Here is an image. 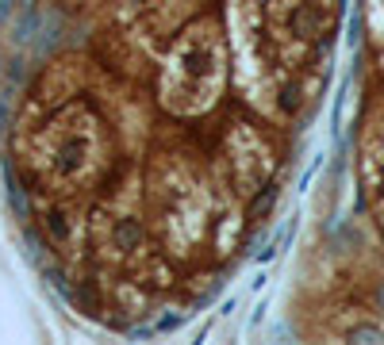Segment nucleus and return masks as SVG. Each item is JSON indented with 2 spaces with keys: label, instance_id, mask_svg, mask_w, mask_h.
Here are the masks:
<instances>
[{
  "label": "nucleus",
  "instance_id": "f257e3e1",
  "mask_svg": "<svg viewBox=\"0 0 384 345\" xmlns=\"http://www.w3.org/2000/svg\"><path fill=\"white\" fill-rule=\"evenodd\" d=\"M150 234L173 265H196L208 249L227 254L238 242L242 200L215 176L212 157L158 146L143 169Z\"/></svg>",
  "mask_w": 384,
  "mask_h": 345
},
{
  "label": "nucleus",
  "instance_id": "f03ea898",
  "mask_svg": "<svg viewBox=\"0 0 384 345\" xmlns=\"http://www.w3.org/2000/svg\"><path fill=\"white\" fill-rule=\"evenodd\" d=\"M116 130L89 96H65L27 142L35 188L46 196L97 200L116 169Z\"/></svg>",
  "mask_w": 384,
  "mask_h": 345
},
{
  "label": "nucleus",
  "instance_id": "7ed1b4c3",
  "mask_svg": "<svg viewBox=\"0 0 384 345\" xmlns=\"http://www.w3.org/2000/svg\"><path fill=\"white\" fill-rule=\"evenodd\" d=\"M231 92V43L223 8L189 20L158 54L154 100L173 123H204Z\"/></svg>",
  "mask_w": 384,
  "mask_h": 345
},
{
  "label": "nucleus",
  "instance_id": "20e7f679",
  "mask_svg": "<svg viewBox=\"0 0 384 345\" xmlns=\"http://www.w3.org/2000/svg\"><path fill=\"white\" fill-rule=\"evenodd\" d=\"M219 8L231 43V89L238 104L273 127H288L304 100V81H296L280 62L261 0H219Z\"/></svg>",
  "mask_w": 384,
  "mask_h": 345
},
{
  "label": "nucleus",
  "instance_id": "39448f33",
  "mask_svg": "<svg viewBox=\"0 0 384 345\" xmlns=\"http://www.w3.org/2000/svg\"><path fill=\"white\" fill-rule=\"evenodd\" d=\"M212 169L242 203L258 200L280 169V142L273 135V123L254 115V111L227 115L212 154Z\"/></svg>",
  "mask_w": 384,
  "mask_h": 345
},
{
  "label": "nucleus",
  "instance_id": "423d86ee",
  "mask_svg": "<svg viewBox=\"0 0 384 345\" xmlns=\"http://www.w3.org/2000/svg\"><path fill=\"white\" fill-rule=\"evenodd\" d=\"M261 8H265V27L285 69L296 81H304L327 39L339 31L342 0H265Z\"/></svg>",
  "mask_w": 384,
  "mask_h": 345
},
{
  "label": "nucleus",
  "instance_id": "0eeeda50",
  "mask_svg": "<svg viewBox=\"0 0 384 345\" xmlns=\"http://www.w3.org/2000/svg\"><path fill=\"white\" fill-rule=\"evenodd\" d=\"M358 169H361V188L365 203L384 227V92L369 100L361 115V135H358Z\"/></svg>",
  "mask_w": 384,
  "mask_h": 345
},
{
  "label": "nucleus",
  "instance_id": "6e6552de",
  "mask_svg": "<svg viewBox=\"0 0 384 345\" xmlns=\"http://www.w3.org/2000/svg\"><path fill=\"white\" fill-rule=\"evenodd\" d=\"M215 8V0H138L135 12V39L150 50H162L189 20Z\"/></svg>",
  "mask_w": 384,
  "mask_h": 345
},
{
  "label": "nucleus",
  "instance_id": "1a4fd4ad",
  "mask_svg": "<svg viewBox=\"0 0 384 345\" xmlns=\"http://www.w3.org/2000/svg\"><path fill=\"white\" fill-rule=\"evenodd\" d=\"M365 31L377 46H384V0H365Z\"/></svg>",
  "mask_w": 384,
  "mask_h": 345
},
{
  "label": "nucleus",
  "instance_id": "9d476101",
  "mask_svg": "<svg viewBox=\"0 0 384 345\" xmlns=\"http://www.w3.org/2000/svg\"><path fill=\"white\" fill-rule=\"evenodd\" d=\"M54 4H65V8H77V4H85V0H54Z\"/></svg>",
  "mask_w": 384,
  "mask_h": 345
},
{
  "label": "nucleus",
  "instance_id": "9b49d317",
  "mask_svg": "<svg viewBox=\"0 0 384 345\" xmlns=\"http://www.w3.org/2000/svg\"><path fill=\"white\" fill-rule=\"evenodd\" d=\"M380 73H384V46H380Z\"/></svg>",
  "mask_w": 384,
  "mask_h": 345
},
{
  "label": "nucleus",
  "instance_id": "f8f14e48",
  "mask_svg": "<svg viewBox=\"0 0 384 345\" xmlns=\"http://www.w3.org/2000/svg\"><path fill=\"white\" fill-rule=\"evenodd\" d=\"M261 4H265V0H261Z\"/></svg>",
  "mask_w": 384,
  "mask_h": 345
}]
</instances>
